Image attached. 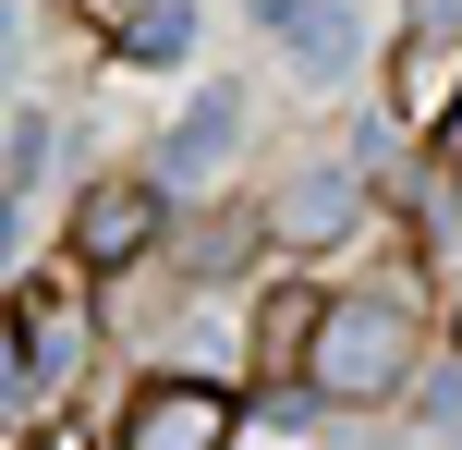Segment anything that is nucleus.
Masks as SVG:
<instances>
[{
    "label": "nucleus",
    "instance_id": "obj_1",
    "mask_svg": "<svg viewBox=\"0 0 462 450\" xmlns=\"http://www.w3.org/2000/svg\"><path fill=\"white\" fill-rule=\"evenodd\" d=\"M414 378H426V268L414 256L317 292V341H304L317 414H390V402H414Z\"/></svg>",
    "mask_w": 462,
    "mask_h": 450
},
{
    "label": "nucleus",
    "instance_id": "obj_2",
    "mask_svg": "<svg viewBox=\"0 0 462 450\" xmlns=\"http://www.w3.org/2000/svg\"><path fill=\"white\" fill-rule=\"evenodd\" d=\"M159 232H171V195L146 183V170H97L61 207V268L73 280H134V268L159 256Z\"/></svg>",
    "mask_w": 462,
    "mask_h": 450
},
{
    "label": "nucleus",
    "instance_id": "obj_3",
    "mask_svg": "<svg viewBox=\"0 0 462 450\" xmlns=\"http://www.w3.org/2000/svg\"><path fill=\"white\" fill-rule=\"evenodd\" d=\"M244 438V402H231V378H208V365H159V378L122 402L110 450H231Z\"/></svg>",
    "mask_w": 462,
    "mask_h": 450
},
{
    "label": "nucleus",
    "instance_id": "obj_4",
    "mask_svg": "<svg viewBox=\"0 0 462 450\" xmlns=\"http://www.w3.org/2000/svg\"><path fill=\"white\" fill-rule=\"evenodd\" d=\"M86 341H97V317H86V292H73V268H37V280H13V305H0V354L37 378V402H49V390H73Z\"/></svg>",
    "mask_w": 462,
    "mask_h": 450
},
{
    "label": "nucleus",
    "instance_id": "obj_5",
    "mask_svg": "<svg viewBox=\"0 0 462 450\" xmlns=\"http://www.w3.org/2000/svg\"><path fill=\"white\" fill-rule=\"evenodd\" d=\"M255 13H268L280 61H292L304 86H341V73L365 61V13H353V0H255Z\"/></svg>",
    "mask_w": 462,
    "mask_h": 450
},
{
    "label": "nucleus",
    "instance_id": "obj_6",
    "mask_svg": "<svg viewBox=\"0 0 462 450\" xmlns=\"http://www.w3.org/2000/svg\"><path fill=\"white\" fill-rule=\"evenodd\" d=\"M255 219H268V243H341L353 219H365V183H353L341 159H304L280 195H255Z\"/></svg>",
    "mask_w": 462,
    "mask_h": 450
},
{
    "label": "nucleus",
    "instance_id": "obj_7",
    "mask_svg": "<svg viewBox=\"0 0 462 450\" xmlns=\"http://www.w3.org/2000/svg\"><path fill=\"white\" fill-rule=\"evenodd\" d=\"M231 146H244V86H208V97H195V110L159 134V170H146V183H159V195L183 183V195H195V183L231 159Z\"/></svg>",
    "mask_w": 462,
    "mask_h": 450
},
{
    "label": "nucleus",
    "instance_id": "obj_8",
    "mask_svg": "<svg viewBox=\"0 0 462 450\" xmlns=\"http://www.w3.org/2000/svg\"><path fill=\"white\" fill-rule=\"evenodd\" d=\"M195 49V0H134L110 13V61H183Z\"/></svg>",
    "mask_w": 462,
    "mask_h": 450
},
{
    "label": "nucleus",
    "instance_id": "obj_9",
    "mask_svg": "<svg viewBox=\"0 0 462 450\" xmlns=\"http://www.w3.org/2000/svg\"><path fill=\"white\" fill-rule=\"evenodd\" d=\"M37 170H49V122H13V170H0V268H13V232H24Z\"/></svg>",
    "mask_w": 462,
    "mask_h": 450
},
{
    "label": "nucleus",
    "instance_id": "obj_10",
    "mask_svg": "<svg viewBox=\"0 0 462 450\" xmlns=\"http://www.w3.org/2000/svg\"><path fill=\"white\" fill-rule=\"evenodd\" d=\"M426 146H439V183H462V97H450L439 122H426Z\"/></svg>",
    "mask_w": 462,
    "mask_h": 450
},
{
    "label": "nucleus",
    "instance_id": "obj_11",
    "mask_svg": "<svg viewBox=\"0 0 462 450\" xmlns=\"http://www.w3.org/2000/svg\"><path fill=\"white\" fill-rule=\"evenodd\" d=\"M37 450H86V427H73V414H49V427H37Z\"/></svg>",
    "mask_w": 462,
    "mask_h": 450
},
{
    "label": "nucleus",
    "instance_id": "obj_12",
    "mask_svg": "<svg viewBox=\"0 0 462 450\" xmlns=\"http://www.w3.org/2000/svg\"><path fill=\"white\" fill-rule=\"evenodd\" d=\"M0 97H13V0H0Z\"/></svg>",
    "mask_w": 462,
    "mask_h": 450
}]
</instances>
